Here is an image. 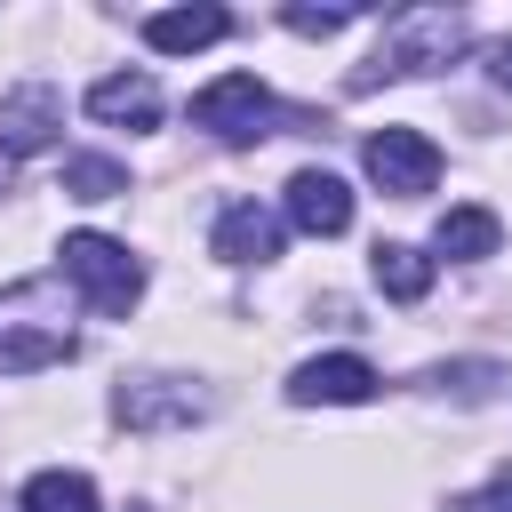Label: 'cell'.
Wrapping results in <instances>:
<instances>
[{
	"mask_svg": "<svg viewBox=\"0 0 512 512\" xmlns=\"http://www.w3.org/2000/svg\"><path fill=\"white\" fill-rule=\"evenodd\" d=\"M64 192H72V200H112V192H128V168L80 152V160H64Z\"/></svg>",
	"mask_w": 512,
	"mask_h": 512,
	"instance_id": "16",
	"label": "cell"
},
{
	"mask_svg": "<svg viewBox=\"0 0 512 512\" xmlns=\"http://www.w3.org/2000/svg\"><path fill=\"white\" fill-rule=\"evenodd\" d=\"M376 288L392 296V304H424V288H432V256L424 248H408V240H376Z\"/></svg>",
	"mask_w": 512,
	"mask_h": 512,
	"instance_id": "13",
	"label": "cell"
},
{
	"mask_svg": "<svg viewBox=\"0 0 512 512\" xmlns=\"http://www.w3.org/2000/svg\"><path fill=\"white\" fill-rule=\"evenodd\" d=\"M464 40H472V24H464L456 8H400V16L384 24L376 56L352 72V88L408 80V72H440V64H456V56H464Z\"/></svg>",
	"mask_w": 512,
	"mask_h": 512,
	"instance_id": "2",
	"label": "cell"
},
{
	"mask_svg": "<svg viewBox=\"0 0 512 512\" xmlns=\"http://www.w3.org/2000/svg\"><path fill=\"white\" fill-rule=\"evenodd\" d=\"M488 80H496V88H512V40H496V48H488Z\"/></svg>",
	"mask_w": 512,
	"mask_h": 512,
	"instance_id": "19",
	"label": "cell"
},
{
	"mask_svg": "<svg viewBox=\"0 0 512 512\" xmlns=\"http://www.w3.org/2000/svg\"><path fill=\"white\" fill-rule=\"evenodd\" d=\"M352 16H360V0H336V8H280L288 32H344Z\"/></svg>",
	"mask_w": 512,
	"mask_h": 512,
	"instance_id": "17",
	"label": "cell"
},
{
	"mask_svg": "<svg viewBox=\"0 0 512 512\" xmlns=\"http://www.w3.org/2000/svg\"><path fill=\"white\" fill-rule=\"evenodd\" d=\"M56 256H64V280H72L96 312H112V320L144 296V264H136L128 240H112V232H72Z\"/></svg>",
	"mask_w": 512,
	"mask_h": 512,
	"instance_id": "3",
	"label": "cell"
},
{
	"mask_svg": "<svg viewBox=\"0 0 512 512\" xmlns=\"http://www.w3.org/2000/svg\"><path fill=\"white\" fill-rule=\"evenodd\" d=\"M272 120H280V104L256 72H224L192 96V128H208L216 144H256V136H272Z\"/></svg>",
	"mask_w": 512,
	"mask_h": 512,
	"instance_id": "4",
	"label": "cell"
},
{
	"mask_svg": "<svg viewBox=\"0 0 512 512\" xmlns=\"http://www.w3.org/2000/svg\"><path fill=\"white\" fill-rule=\"evenodd\" d=\"M24 512H104L88 472H32L24 480Z\"/></svg>",
	"mask_w": 512,
	"mask_h": 512,
	"instance_id": "15",
	"label": "cell"
},
{
	"mask_svg": "<svg viewBox=\"0 0 512 512\" xmlns=\"http://www.w3.org/2000/svg\"><path fill=\"white\" fill-rule=\"evenodd\" d=\"M288 400H296V408H360V400H376V368H368L360 352L304 360V368L288 376Z\"/></svg>",
	"mask_w": 512,
	"mask_h": 512,
	"instance_id": "6",
	"label": "cell"
},
{
	"mask_svg": "<svg viewBox=\"0 0 512 512\" xmlns=\"http://www.w3.org/2000/svg\"><path fill=\"white\" fill-rule=\"evenodd\" d=\"M288 224L312 232V240H336V232L352 224V192H344V176H328V168H296V176H288Z\"/></svg>",
	"mask_w": 512,
	"mask_h": 512,
	"instance_id": "9",
	"label": "cell"
},
{
	"mask_svg": "<svg viewBox=\"0 0 512 512\" xmlns=\"http://www.w3.org/2000/svg\"><path fill=\"white\" fill-rule=\"evenodd\" d=\"M56 360H72V312H64L56 280L0 288V376H40Z\"/></svg>",
	"mask_w": 512,
	"mask_h": 512,
	"instance_id": "1",
	"label": "cell"
},
{
	"mask_svg": "<svg viewBox=\"0 0 512 512\" xmlns=\"http://www.w3.org/2000/svg\"><path fill=\"white\" fill-rule=\"evenodd\" d=\"M56 128H64V96L48 80H24V88L0 96V152H16V160L24 152H48Z\"/></svg>",
	"mask_w": 512,
	"mask_h": 512,
	"instance_id": "8",
	"label": "cell"
},
{
	"mask_svg": "<svg viewBox=\"0 0 512 512\" xmlns=\"http://www.w3.org/2000/svg\"><path fill=\"white\" fill-rule=\"evenodd\" d=\"M88 112L112 120V128H152V120H160V88H152L144 72H104V80L88 88Z\"/></svg>",
	"mask_w": 512,
	"mask_h": 512,
	"instance_id": "12",
	"label": "cell"
},
{
	"mask_svg": "<svg viewBox=\"0 0 512 512\" xmlns=\"http://www.w3.org/2000/svg\"><path fill=\"white\" fill-rule=\"evenodd\" d=\"M216 256H224V264H272V256H280V216L256 208V200H232V208L216 216Z\"/></svg>",
	"mask_w": 512,
	"mask_h": 512,
	"instance_id": "10",
	"label": "cell"
},
{
	"mask_svg": "<svg viewBox=\"0 0 512 512\" xmlns=\"http://www.w3.org/2000/svg\"><path fill=\"white\" fill-rule=\"evenodd\" d=\"M456 512H512V464H496V480L480 496H456Z\"/></svg>",
	"mask_w": 512,
	"mask_h": 512,
	"instance_id": "18",
	"label": "cell"
},
{
	"mask_svg": "<svg viewBox=\"0 0 512 512\" xmlns=\"http://www.w3.org/2000/svg\"><path fill=\"white\" fill-rule=\"evenodd\" d=\"M360 168H368V184H376V192L416 200V192H432V184H440V144H432V136H416V128H376V136L360 144Z\"/></svg>",
	"mask_w": 512,
	"mask_h": 512,
	"instance_id": "5",
	"label": "cell"
},
{
	"mask_svg": "<svg viewBox=\"0 0 512 512\" xmlns=\"http://www.w3.org/2000/svg\"><path fill=\"white\" fill-rule=\"evenodd\" d=\"M496 240H504V224H496L488 208H448L440 232H432V248H440V256H464V264L496 256Z\"/></svg>",
	"mask_w": 512,
	"mask_h": 512,
	"instance_id": "14",
	"label": "cell"
},
{
	"mask_svg": "<svg viewBox=\"0 0 512 512\" xmlns=\"http://www.w3.org/2000/svg\"><path fill=\"white\" fill-rule=\"evenodd\" d=\"M224 32H232L224 8H160V16H144V40H152L160 56H200V48H216Z\"/></svg>",
	"mask_w": 512,
	"mask_h": 512,
	"instance_id": "11",
	"label": "cell"
},
{
	"mask_svg": "<svg viewBox=\"0 0 512 512\" xmlns=\"http://www.w3.org/2000/svg\"><path fill=\"white\" fill-rule=\"evenodd\" d=\"M112 416L128 432H160V424H200L208 416V392L176 384V376H144V384H120L112 392Z\"/></svg>",
	"mask_w": 512,
	"mask_h": 512,
	"instance_id": "7",
	"label": "cell"
}]
</instances>
